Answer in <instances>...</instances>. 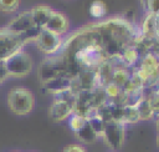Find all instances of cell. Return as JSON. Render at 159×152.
I'll return each mask as SVG.
<instances>
[{"label": "cell", "mask_w": 159, "mask_h": 152, "mask_svg": "<svg viewBox=\"0 0 159 152\" xmlns=\"http://www.w3.org/2000/svg\"><path fill=\"white\" fill-rule=\"evenodd\" d=\"M37 75H39V80L41 81V83H46L53 78L61 77V76H66V71H65V64L62 57L58 56H47L46 59H43L39 66L37 70Z\"/></svg>", "instance_id": "cell-4"}, {"label": "cell", "mask_w": 159, "mask_h": 152, "mask_svg": "<svg viewBox=\"0 0 159 152\" xmlns=\"http://www.w3.org/2000/svg\"><path fill=\"white\" fill-rule=\"evenodd\" d=\"M137 110H138V113H139V120L140 121H149L154 117V112L147 100V97L144 96L137 105H135Z\"/></svg>", "instance_id": "cell-17"}, {"label": "cell", "mask_w": 159, "mask_h": 152, "mask_svg": "<svg viewBox=\"0 0 159 152\" xmlns=\"http://www.w3.org/2000/svg\"><path fill=\"white\" fill-rule=\"evenodd\" d=\"M132 72H133L132 69H127V67H123V66H116V69L112 74L111 82H113L114 85H117L118 87H120L123 90L124 86L128 83V81L130 78Z\"/></svg>", "instance_id": "cell-14"}, {"label": "cell", "mask_w": 159, "mask_h": 152, "mask_svg": "<svg viewBox=\"0 0 159 152\" xmlns=\"http://www.w3.org/2000/svg\"><path fill=\"white\" fill-rule=\"evenodd\" d=\"M7 106L10 111L17 116H25L29 115L34 106H35V97L34 93L22 86H17L11 88L7 92Z\"/></svg>", "instance_id": "cell-2"}, {"label": "cell", "mask_w": 159, "mask_h": 152, "mask_svg": "<svg viewBox=\"0 0 159 152\" xmlns=\"http://www.w3.org/2000/svg\"><path fill=\"white\" fill-rule=\"evenodd\" d=\"M111 152H117V151H111Z\"/></svg>", "instance_id": "cell-32"}, {"label": "cell", "mask_w": 159, "mask_h": 152, "mask_svg": "<svg viewBox=\"0 0 159 152\" xmlns=\"http://www.w3.org/2000/svg\"><path fill=\"white\" fill-rule=\"evenodd\" d=\"M43 88L53 95H57V93H61L66 90H70L71 87V78H68L67 76H61V77H57V78H53L46 83L42 85Z\"/></svg>", "instance_id": "cell-12"}, {"label": "cell", "mask_w": 159, "mask_h": 152, "mask_svg": "<svg viewBox=\"0 0 159 152\" xmlns=\"http://www.w3.org/2000/svg\"><path fill=\"white\" fill-rule=\"evenodd\" d=\"M157 20L158 15L153 12H147V16L144 17L142 26H140V35L149 37V39H155V32H157Z\"/></svg>", "instance_id": "cell-13"}, {"label": "cell", "mask_w": 159, "mask_h": 152, "mask_svg": "<svg viewBox=\"0 0 159 152\" xmlns=\"http://www.w3.org/2000/svg\"><path fill=\"white\" fill-rule=\"evenodd\" d=\"M106 11H107V9H106V5H104V2L102 0H94V1L91 2L89 14H91L92 17L102 19V17H104Z\"/></svg>", "instance_id": "cell-19"}, {"label": "cell", "mask_w": 159, "mask_h": 152, "mask_svg": "<svg viewBox=\"0 0 159 152\" xmlns=\"http://www.w3.org/2000/svg\"><path fill=\"white\" fill-rule=\"evenodd\" d=\"M140 30L123 16L84 25L73 31L62 45L61 57L66 76L76 77L83 70L96 71L102 64L117 65L125 49L133 46Z\"/></svg>", "instance_id": "cell-1"}, {"label": "cell", "mask_w": 159, "mask_h": 152, "mask_svg": "<svg viewBox=\"0 0 159 152\" xmlns=\"http://www.w3.org/2000/svg\"><path fill=\"white\" fill-rule=\"evenodd\" d=\"M24 41L21 35L14 34L6 27H0V62L2 64L15 52L24 50Z\"/></svg>", "instance_id": "cell-5"}, {"label": "cell", "mask_w": 159, "mask_h": 152, "mask_svg": "<svg viewBox=\"0 0 159 152\" xmlns=\"http://www.w3.org/2000/svg\"><path fill=\"white\" fill-rule=\"evenodd\" d=\"M2 66L7 76L12 77H24L29 75L32 70V60L27 52L20 50L11 55L2 62Z\"/></svg>", "instance_id": "cell-3"}, {"label": "cell", "mask_w": 159, "mask_h": 152, "mask_svg": "<svg viewBox=\"0 0 159 152\" xmlns=\"http://www.w3.org/2000/svg\"><path fill=\"white\" fill-rule=\"evenodd\" d=\"M53 11L55 10L48 5H36V6L31 7L30 12H31L35 26H37L40 29H43L45 25L47 24V21L50 20L51 15L53 14Z\"/></svg>", "instance_id": "cell-11"}, {"label": "cell", "mask_w": 159, "mask_h": 152, "mask_svg": "<svg viewBox=\"0 0 159 152\" xmlns=\"http://www.w3.org/2000/svg\"><path fill=\"white\" fill-rule=\"evenodd\" d=\"M62 152H87V151L84 150L83 146L72 143V145H67V146H65L63 150H62Z\"/></svg>", "instance_id": "cell-26"}, {"label": "cell", "mask_w": 159, "mask_h": 152, "mask_svg": "<svg viewBox=\"0 0 159 152\" xmlns=\"http://www.w3.org/2000/svg\"><path fill=\"white\" fill-rule=\"evenodd\" d=\"M73 102L62 98H55L52 105L48 108V116L53 122H62L68 120V117L73 113Z\"/></svg>", "instance_id": "cell-8"}, {"label": "cell", "mask_w": 159, "mask_h": 152, "mask_svg": "<svg viewBox=\"0 0 159 152\" xmlns=\"http://www.w3.org/2000/svg\"><path fill=\"white\" fill-rule=\"evenodd\" d=\"M21 0H0V11L6 14H12L17 11Z\"/></svg>", "instance_id": "cell-22"}, {"label": "cell", "mask_w": 159, "mask_h": 152, "mask_svg": "<svg viewBox=\"0 0 159 152\" xmlns=\"http://www.w3.org/2000/svg\"><path fill=\"white\" fill-rule=\"evenodd\" d=\"M157 146H158V148H159V133L157 135Z\"/></svg>", "instance_id": "cell-30"}, {"label": "cell", "mask_w": 159, "mask_h": 152, "mask_svg": "<svg viewBox=\"0 0 159 152\" xmlns=\"http://www.w3.org/2000/svg\"><path fill=\"white\" fill-rule=\"evenodd\" d=\"M155 40L159 41V15H158V20H157V32H155Z\"/></svg>", "instance_id": "cell-28"}, {"label": "cell", "mask_w": 159, "mask_h": 152, "mask_svg": "<svg viewBox=\"0 0 159 152\" xmlns=\"http://www.w3.org/2000/svg\"><path fill=\"white\" fill-rule=\"evenodd\" d=\"M144 96L147 97L153 112H154V116H158L159 115V93L158 92H149V93H144Z\"/></svg>", "instance_id": "cell-24"}, {"label": "cell", "mask_w": 159, "mask_h": 152, "mask_svg": "<svg viewBox=\"0 0 159 152\" xmlns=\"http://www.w3.org/2000/svg\"><path fill=\"white\" fill-rule=\"evenodd\" d=\"M148 12H153L159 15V0H147L143 5Z\"/></svg>", "instance_id": "cell-25"}, {"label": "cell", "mask_w": 159, "mask_h": 152, "mask_svg": "<svg viewBox=\"0 0 159 152\" xmlns=\"http://www.w3.org/2000/svg\"><path fill=\"white\" fill-rule=\"evenodd\" d=\"M86 123H87V118H84V117H82L80 115L72 113L68 117V126L73 132H77L78 130H81Z\"/></svg>", "instance_id": "cell-21"}, {"label": "cell", "mask_w": 159, "mask_h": 152, "mask_svg": "<svg viewBox=\"0 0 159 152\" xmlns=\"http://www.w3.org/2000/svg\"><path fill=\"white\" fill-rule=\"evenodd\" d=\"M0 65H1V62H0Z\"/></svg>", "instance_id": "cell-35"}, {"label": "cell", "mask_w": 159, "mask_h": 152, "mask_svg": "<svg viewBox=\"0 0 159 152\" xmlns=\"http://www.w3.org/2000/svg\"><path fill=\"white\" fill-rule=\"evenodd\" d=\"M75 135H76V137L82 142V143H86V145H91V143H93V142H96V140H97V135H96V132L92 130V127L89 126V123L87 122L81 130H78L77 132H75Z\"/></svg>", "instance_id": "cell-16"}, {"label": "cell", "mask_w": 159, "mask_h": 152, "mask_svg": "<svg viewBox=\"0 0 159 152\" xmlns=\"http://www.w3.org/2000/svg\"><path fill=\"white\" fill-rule=\"evenodd\" d=\"M158 93H159V91H158Z\"/></svg>", "instance_id": "cell-34"}, {"label": "cell", "mask_w": 159, "mask_h": 152, "mask_svg": "<svg viewBox=\"0 0 159 152\" xmlns=\"http://www.w3.org/2000/svg\"><path fill=\"white\" fill-rule=\"evenodd\" d=\"M139 113H138V110L135 106H132V105H127V106H123V120L122 122L125 125V123H137L139 122Z\"/></svg>", "instance_id": "cell-18"}, {"label": "cell", "mask_w": 159, "mask_h": 152, "mask_svg": "<svg viewBox=\"0 0 159 152\" xmlns=\"http://www.w3.org/2000/svg\"><path fill=\"white\" fill-rule=\"evenodd\" d=\"M35 44H36V47L42 54H45L47 56H52L61 50V47L63 45V40L61 36H58L46 29H41L40 35L35 40Z\"/></svg>", "instance_id": "cell-7"}, {"label": "cell", "mask_w": 159, "mask_h": 152, "mask_svg": "<svg viewBox=\"0 0 159 152\" xmlns=\"http://www.w3.org/2000/svg\"><path fill=\"white\" fill-rule=\"evenodd\" d=\"M46 30L58 35V36H62L63 34H66L70 29V21L67 19V16L61 12V11H53V14L51 15L50 20L47 21V24L45 25Z\"/></svg>", "instance_id": "cell-10"}, {"label": "cell", "mask_w": 159, "mask_h": 152, "mask_svg": "<svg viewBox=\"0 0 159 152\" xmlns=\"http://www.w3.org/2000/svg\"><path fill=\"white\" fill-rule=\"evenodd\" d=\"M107 102H108V97L106 95L104 87L97 86L96 88H93L91 91V106L94 111L97 108H99L101 106H103L104 103H107Z\"/></svg>", "instance_id": "cell-15"}, {"label": "cell", "mask_w": 159, "mask_h": 152, "mask_svg": "<svg viewBox=\"0 0 159 152\" xmlns=\"http://www.w3.org/2000/svg\"><path fill=\"white\" fill-rule=\"evenodd\" d=\"M6 77H9L7 76V74H6V71H5V69H4V66H2V64L0 65V83L6 78Z\"/></svg>", "instance_id": "cell-27"}, {"label": "cell", "mask_w": 159, "mask_h": 152, "mask_svg": "<svg viewBox=\"0 0 159 152\" xmlns=\"http://www.w3.org/2000/svg\"><path fill=\"white\" fill-rule=\"evenodd\" d=\"M104 91H106V95L108 97V101H113L120 95V92L123 90L120 87H118L117 85H114L113 82H109V83H107L104 86Z\"/></svg>", "instance_id": "cell-23"}, {"label": "cell", "mask_w": 159, "mask_h": 152, "mask_svg": "<svg viewBox=\"0 0 159 152\" xmlns=\"http://www.w3.org/2000/svg\"><path fill=\"white\" fill-rule=\"evenodd\" d=\"M101 137L111 150H119L125 141V125L116 121L107 122Z\"/></svg>", "instance_id": "cell-6"}, {"label": "cell", "mask_w": 159, "mask_h": 152, "mask_svg": "<svg viewBox=\"0 0 159 152\" xmlns=\"http://www.w3.org/2000/svg\"><path fill=\"white\" fill-rule=\"evenodd\" d=\"M158 70H159V67H158Z\"/></svg>", "instance_id": "cell-33"}, {"label": "cell", "mask_w": 159, "mask_h": 152, "mask_svg": "<svg viewBox=\"0 0 159 152\" xmlns=\"http://www.w3.org/2000/svg\"><path fill=\"white\" fill-rule=\"evenodd\" d=\"M87 122L89 123V126L92 127V130L96 132V135H97L98 137L102 136V133H103V131H104L106 122H104L101 117H98V116L96 115V112H94L92 116H89V117L87 118Z\"/></svg>", "instance_id": "cell-20"}, {"label": "cell", "mask_w": 159, "mask_h": 152, "mask_svg": "<svg viewBox=\"0 0 159 152\" xmlns=\"http://www.w3.org/2000/svg\"><path fill=\"white\" fill-rule=\"evenodd\" d=\"M5 27L7 30H10L11 32L17 34V35H22L26 31H29L32 27H35V24H34V20H32L30 10H25V11L20 12Z\"/></svg>", "instance_id": "cell-9"}, {"label": "cell", "mask_w": 159, "mask_h": 152, "mask_svg": "<svg viewBox=\"0 0 159 152\" xmlns=\"http://www.w3.org/2000/svg\"><path fill=\"white\" fill-rule=\"evenodd\" d=\"M155 127H157V131H158V133H159V115H158L157 118H155Z\"/></svg>", "instance_id": "cell-29"}, {"label": "cell", "mask_w": 159, "mask_h": 152, "mask_svg": "<svg viewBox=\"0 0 159 152\" xmlns=\"http://www.w3.org/2000/svg\"><path fill=\"white\" fill-rule=\"evenodd\" d=\"M140 1H142V4H143V5H144V4H145V1H147V0H140Z\"/></svg>", "instance_id": "cell-31"}]
</instances>
